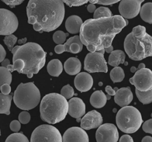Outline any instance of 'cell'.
Instances as JSON below:
<instances>
[{"label":"cell","mask_w":152,"mask_h":142,"mask_svg":"<svg viewBox=\"0 0 152 142\" xmlns=\"http://www.w3.org/2000/svg\"><path fill=\"white\" fill-rule=\"evenodd\" d=\"M128 24V21L119 15L109 18H90L82 24L80 38L90 52L105 49L112 45L116 34Z\"/></svg>","instance_id":"cell-1"},{"label":"cell","mask_w":152,"mask_h":142,"mask_svg":"<svg viewBox=\"0 0 152 142\" xmlns=\"http://www.w3.org/2000/svg\"><path fill=\"white\" fill-rule=\"evenodd\" d=\"M28 23L42 33L55 30L62 24L65 7L61 0H30L26 8Z\"/></svg>","instance_id":"cell-2"},{"label":"cell","mask_w":152,"mask_h":142,"mask_svg":"<svg viewBox=\"0 0 152 142\" xmlns=\"http://www.w3.org/2000/svg\"><path fill=\"white\" fill-rule=\"evenodd\" d=\"M13 54L12 62L21 59L24 64L21 72L31 78L34 74H37L44 66L46 62V53L38 44L28 42L21 46H16L11 50Z\"/></svg>","instance_id":"cell-3"},{"label":"cell","mask_w":152,"mask_h":142,"mask_svg":"<svg viewBox=\"0 0 152 142\" xmlns=\"http://www.w3.org/2000/svg\"><path fill=\"white\" fill-rule=\"evenodd\" d=\"M68 111L67 100L57 93L46 95L40 102V118L43 121L49 124H55L64 120Z\"/></svg>","instance_id":"cell-4"},{"label":"cell","mask_w":152,"mask_h":142,"mask_svg":"<svg viewBox=\"0 0 152 142\" xmlns=\"http://www.w3.org/2000/svg\"><path fill=\"white\" fill-rule=\"evenodd\" d=\"M124 45L126 53L133 60H141L152 56V36L147 33L137 38L131 32L125 37Z\"/></svg>","instance_id":"cell-5"},{"label":"cell","mask_w":152,"mask_h":142,"mask_svg":"<svg viewBox=\"0 0 152 142\" xmlns=\"http://www.w3.org/2000/svg\"><path fill=\"white\" fill-rule=\"evenodd\" d=\"M14 102L23 110H30L35 108L40 102L39 89L33 82L21 83L14 93Z\"/></svg>","instance_id":"cell-6"},{"label":"cell","mask_w":152,"mask_h":142,"mask_svg":"<svg viewBox=\"0 0 152 142\" xmlns=\"http://www.w3.org/2000/svg\"><path fill=\"white\" fill-rule=\"evenodd\" d=\"M116 122L121 131L130 134L135 133L140 128L142 119L140 112L136 108L126 106L117 112Z\"/></svg>","instance_id":"cell-7"},{"label":"cell","mask_w":152,"mask_h":142,"mask_svg":"<svg viewBox=\"0 0 152 142\" xmlns=\"http://www.w3.org/2000/svg\"><path fill=\"white\" fill-rule=\"evenodd\" d=\"M30 142H62V137L56 127L49 124H43L33 130Z\"/></svg>","instance_id":"cell-8"},{"label":"cell","mask_w":152,"mask_h":142,"mask_svg":"<svg viewBox=\"0 0 152 142\" xmlns=\"http://www.w3.org/2000/svg\"><path fill=\"white\" fill-rule=\"evenodd\" d=\"M104 49H103L98 51L88 53L84 59V70L90 73H107L108 68L104 57Z\"/></svg>","instance_id":"cell-9"},{"label":"cell","mask_w":152,"mask_h":142,"mask_svg":"<svg viewBox=\"0 0 152 142\" xmlns=\"http://www.w3.org/2000/svg\"><path fill=\"white\" fill-rule=\"evenodd\" d=\"M18 26L17 16L11 11L0 8V35L8 36L14 33Z\"/></svg>","instance_id":"cell-10"},{"label":"cell","mask_w":152,"mask_h":142,"mask_svg":"<svg viewBox=\"0 0 152 142\" xmlns=\"http://www.w3.org/2000/svg\"><path fill=\"white\" fill-rule=\"evenodd\" d=\"M129 82L135 89L140 92H146L152 89V71L145 68L137 70L133 77L129 79Z\"/></svg>","instance_id":"cell-11"},{"label":"cell","mask_w":152,"mask_h":142,"mask_svg":"<svg viewBox=\"0 0 152 142\" xmlns=\"http://www.w3.org/2000/svg\"><path fill=\"white\" fill-rule=\"evenodd\" d=\"M97 142H117L119 133L116 127L110 123L101 125L96 133Z\"/></svg>","instance_id":"cell-12"},{"label":"cell","mask_w":152,"mask_h":142,"mask_svg":"<svg viewBox=\"0 0 152 142\" xmlns=\"http://www.w3.org/2000/svg\"><path fill=\"white\" fill-rule=\"evenodd\" d=\"M143 0H122L119 5L121 16L124 19H131L138 15Z\"/></svg>","instance_id":"cell-13"},{"label":"cell","mask_w":152,"mask_h":142,"mask_svg":"<svg viewBox=\"0 0 152 142\" xmlns=\"http://www.w3.org/2000/svg\"><path fill=\"white\" fill-rule=\"evenodd\" d=\"M103 122V118L101 114L96 110L88 112L81 119V128L88 130L96 128L101 125Z\"/></svg>","instance_id":"cell-14"},{"label":"cell","mask_w":152,"mask_h":142,"mask_svg":"<svg viewBox=\"0 0 152 142\" xmlns=\"http://www.w3.org/2000/svg\"><path fill=\"white\" fill-rule=\"evenodd\" d=\"M62 142H89V139L84 130L78 127H72L64 133Z\"/></svg>","instance_id":"cell-15"},{"label":"cell","mask_w":152,"mask_h":142,"mask_svg":"<svg viewBox=\"0 0 152 142\" xmlns=\"http://www.w3.org/2000/svg\"><path fill=\"white\" fill-rule=\"evenodd\" d=\"M68 112L70 116L75 118H80L86 113V105L83 101L77 97L69 100Z\"/></svg>","instance_id":"cell-16"},{"label":"cell","mask_w":152,"mask_h":142,"mask_svg":"<svg viewBox=\"0 0 152 142\" xmlns=\"http://www.w3.org/2000/svg\"><path fill=\"white\" fill-rule=\"evenodd\" d=\"M93 79L91 75L87 72H81L74 79V85L81 92L89 91L93 86Z\"/></svg>","instance_id":"cell-17"},{"label":"cell","mask_w":152,"mask_h":142,"mask_svg":"<svg viewBox=\"0 0 152 142\" xmlns=\"http://www.w3.org/2000/svg\"><path fill=\"white\" fill-rule=\"evenodd\" d=\"M133 99V94L129 87H123L116 92L114 101L121 107L128 106Z\"/></svg>","instance_id":"cell-18"},{"label":"cell","mask_w":152,"mask_h":142,"mask_svg":"<svg viewBox=\"0 0 152 142\" xmlns=\"http://www.w3.org/2000/svg\"><path fill=\"white\" fill-rule=\"evenodd\" d=\"M83 23L82 19L78 15H71L65 21V28L69 33L77 34L80 33Z\"/></svg>","instance_id":"cell-19"},{"label":"cell","mask_w":152,"mask_h":142,"mask_svg":"<svg viewBox=\"0 0 152 142\" xmlns=\"http://www.w3.org/2000/svg\"><path fill=\"white\" fill-rule=\"evenodd\" d=\"M64 45L65 48V51L74 54L80 53L83 49V44L79 36L71 37Z\"/></svg>","instance_id":"cell-20"},{"label":"cell","mask_w":152,"mask_h":142,"mask_svg":"<svg viewBox=\"0 0 152 142\" xmlns=\"http://www.w3.org/2000/svg\"><path fill=\"white\" fill-rule=\"evenodd\" d=\"M64 67L66 73L69 75H75L79 73L81 69V63L76 57H69L64 63Z\"/></svg>","instance_id":"cell-21"},{"label":"cell","mask_w":152,"mask_h":142,"mask_svg":"<svg viewBox=\"0 0 152 142\" xmlns=\"http://www.w3.org/2000/svg\"><path fill=\"white\" fill-rule=\"evenodd\" d=\"M107 101L106 95L102 91H96L91 95L90 102L91 105L96 108L103 107Z\"/></svg>","instance_id":"cell-22"},{"label":"cell","mask_w":152,"mask_h":142,"mask_svg":"<svg viewBox=\"0 0 152 142\" xmlns=\"http://www.w3.org/2000/svg\"><path fill=\"white\" fill-rule=\"evenodd\" d=\"M125 60V54L123 51L120 50H113L109 56L108 63L112 66L117 67L120 64H124Z\"/></svg>","instance_id":"cell-23"},{"label":"cell","mask_w":152,"mask_h":142,"mask_svg":"<svg viewBox=\"0 0 152 142\" xmlns=\"http://www.w3.org/2000/svg\"><path fill=\"white\" fill-rule=\"evenodd\" d=\"M63 70V66L61 62L58 59L51 60L47 65V71L48 73L54 77L59 76Z\"/></svg>","instance_id":"cell-24"},{"label":"cell","mask_w":152,"mask_h":142,"mask_svg":"<svg viewBox=\"0 0 152 142\" xmlns=\"http://www.w3.org/2000/svg\"><path fill=\"white\" fill-rule=\"evenodd\" d=\"M12 99V95H4L0 93V114H10V108Z\"/></svg>","instance_id":"cell-25"},{"label":"cell","mask_w":152,"mask_h":142,"mask_svg":"<svg viewBox=\"0 0 152 142\" xmlns=\"http://www.w3.org/2000/svg\"><path fill=\"white\" fill-rule=\"evenodd\" d=\"M140 17L141 19L149 24H152V2L144 4L140 9Z\"/></svg>","instance_id":"cell-26"},{"label":"cell","mask_w":152,"mask_h":142,"mask_svg":"<svg viewBox=\"0 0 152 142\" xmlns=\"http://www.w3.org/2000/svg\"><path fill=\"white\" fill-rule=\"evenodd\" d=\"M124 77V71L123 69L119 66L115 67L110 72V78L113 83L122 82Z\"/></svg>","instance_id":"cell-27"},{"label":"cell","mask_w":152,"mask_h":142,"mask_svg":"<svg viewBox=\"0 0 152 142\" xmlns=\"http://www.w3.org/2000/svg\"><path fill=\"white\" fill-rule=\"evenodd\" d=\"M135 93L139 101L143 104L152 102V89L146 92H140L135 89Z\"/></svg>","instance_id":"cell-28"},{"label":"cell","mask_w":152,"mask_h":142,"mask_svg":"<svg viewBox=\"0 0 152 142\" xmlns=\"http://www.w3.org/2000/svg\"><path fill=\"white\" fill-rule=\"evenodd\" d=\"M12 81L11 73L5 67L0 66V88L5 83L10 85Z\"/></svg>","instance_id":"cell-29"},{"label":"cell","mask_w":152,"mask_h":142,"mask_svg":"<svg viewBox=\"0 0 152 142\" xmlns=\"http://www.w3.org/2000/svg\"><path fill=\"white\" fill-rule=\"evenodd\" d=\"M112 16V12L109 8L104 7H100L94 11L93 18L98 19L101 18H109Z\"/></svg>","instance_id":"cell-30"},{"label":"cell","mask_w":152,"mask_h":142,"mask_svg":"<svg viewBox=\"0 0 152 142\" xmlns=\"http://www.w3.org/2000/svg\"><path fill=\"white\" fill-rule=\"evenodd\" d=\"M5 142H29L27 137L21 133H15L10 134Z\"/></svg>","instance_id":"cell-31"},{"label":"cell","mask_w":152,"mask_h":142,"mask_svg":"<svg viewBox=\"0 0 152 142\" xmlns=\"http://www.w3.org/2000/svg\"><path fill=\"white\" fill-rule=\"evenodd\" d=\"M68 35V34L64 33L62 31H56L53 35V40L58 45L63 44V43H65Z\"/></svg>","instance_id":"cell-32"},{"label":"cell","mask_w":152,"mask_h":142,"mask_svg":"<svg viewBox=\"0 0 152 142\" xmlns=\"http://www.w3.org/2000/svg\"><path fill=\"white\" fill-rule=\"evenodd\" d=\"M17 41V37L12 34L8 36H6L4 38V42L6 44L10 51H11L12 50L14 44L16 43Z\"/></svg>","instance_id":"cell-33"},{"label":"cell","mask_w":152,"mask_h":142,"mask_svg":"<svg viewBox=\"0 0 152 142\" xmlns=\"http://www.w3.org/2000/svg\"><path fill=\"white\" fill-rule=\"evenodd\" d=\"M74 94V91L71 86L69 84L65 85L62 87L61 90V95L64 96L66 99H70L73 96Z\"/></svg>","instance_id":"cell-34"},{"label":"cell","mask_w":152,"mask_h":142,"mask_svg":"<svg viewBox=\"0 0 152 142\" xmlns=\"http://www.w3.org/2000/svg\"><path fill=\"white\" fill-rule=\"evenodd\" d=\"M133 36L137 38L142 37L146 34L145 27L142 25H137L132 28V32Z\"/></svg>","instance_id":"cell-35"},{"label":"cell","mask_w":152,"mask_h":142,"mask_svg":"<svg viewBox=\"0 0 152 142\" xmlns=\"http://www.w3.org/2000/svg\"><path fill=\"white\" fill-rule=\"evenodd\" d=\"M30 115L27 111H22L18 115V120L20 123L26 124L30 121Z\"/></svg>","instance_id":"cell-36"},{"label":"cell","mask_w":152,"mask_h":142,"mask_svg":"<svg viewBox=\"0 0 152 142\" xmlns=\"http://www.w3.org/2000/svg\"><path fill=\"white\" fill-rule=\"evenodd\" d=\"M64 4H66L69 7H78L84 5L88 2V1H62Z\"/></svg>","instance_id":"cell-37"},{"label":"cell","mask_w":152,"mask_h":142,"mask_svg":"<svg viewBox=\"0 0 152 142\" xmlns=\"http://www.w3.org/2000/svg\"><path fill=\"white\" fill-rule=\"evenodd\" d=\"M142 128L145 133L152 134V118L145 121L142 124Z\"/></svg>","instance_id":"cell-38"},{"label":"cell","mask_w":152,"mask_h":142,"mask_svg":"<svg viewBox=\"0 0 152 142\" xmlns=\"http://www.w3.org/2000/svg\"><path fill=\"white\" fill-rule=\"evenodd\" d=\"M10 128L11 131L14 133H17L19 131L21 128V123L18 120H13L11 122L10 124Z\"/></svg>","instance_id":"cell-39"},{"label":"cell","mask_w":152,"mask_h":142,"mask_svg":"<svg viewBox=\"0 0 152 142\" xmlns=\"http://www.w3.org/2000/svg\"><path fill=\"white\" fill-rule=\"evenodd\" d=\"M119 1L117 0V1H88V2L90 4H100V5H113L115 3L118 2Z\"/></svg>","instance_id":"cell-40"},{"label":"cell","mask_w":152,"mask_h":142,"mask_svg":"<svg viewBox=\"0 0 152 142\" xmlns=\"http://www.w3.org/2000/svg\"><path fill=\"white\" fill-rule=\"evenodd\" d=\"M2 2L10 6V8H14L17 5L21 4L24 2L23 0H2Z\"/></svg>","instance_id":"cell-41"},{"label":"cell","mask_w":152,"mask_h":142,"mask_svg":"<svg viewBox=\"0 0 152 142\" xmlns=\"http://www.w3.org/2000/svg\"><path fill=\"white\" fill-rule=\"evenodd\" d=\"M1 93L4 95H9L11 91V88L10 85L7 83L3 84L0 88Z\"/></svg>","instance_id":"cell-42"},{"label":"cell","mask_w":152,"mask_h":142,"mask_svg":"<svg viewBox=\"0 0 152 142\" xmlns=\"http://www.w3.org/2000/svg\"><path fill=\"white\" fill-rule=\"evenodd\" d=\"M119 142H134L132 138L128 134H125L121 136Z\"/></svg>","instance_id":"cell-43"},{"label":"cell","mask_w":152,"mask_h":142,"mask_svg":"<svg viewBox=\"0 0 152 142\" xmlns=\"http://www.w3.org/2000/svg\"><path fill=\"white\" fill-rule=\"evenodd\" d=\"M54 50L57 54H61L65 51V48L64 44H58L55 47Z\"/></svg>","instance_id":"cell-44"},{"label":"cell","mask_w":152,"mask_h":142,"mask_svg":"<svg viewBox=\"0 0 152 142\" xmlns=\"http://www.w3.org/2000/svg\"><path fill=\"white\" fill-rule=\"evenodd\" d=\"M6 51L4 47L0 44V63H1L6 56Z\"/></svg>","instance_id":"cell-45"},{"label":"cell","mask_w":152,"mask_h":142,"mask_svg":"<svg viewBox=\"0 0 152 142\" xmlns=\"http://www.w3.org/2000/svg\"><path fill=\"white\" fill-rule=\"evenodd\" d=\"M105 91L107 92V93L109 95H110V96H115V95L116 93V92L114 91V89L109 85H107L105 87Z\"/></svg>","instance_id":"cell-46"},{"label":"cell","mask_w":152,"mask_h":142,"mask_svg":"<svg viewBox=\"0 0 152 142\" xmlns=\"http://www.w3.org/2000/svg\"><path fill=\"white\" fill-rule=\"evenodd\" d=\"M87 11L90 12V13H93V12H94V11H96V5L94 4H90L87 5Z\"/></svg>","instance_id":"cell-47"},{"label":"cell","mask_w":152,"mask_h":142,"mask_svg":"<svg viewBox=\"0 0 152 142\" xmlns=\"http://www.w3.org/2000/svg\"><path fill=\"white\" fill-rule=\"evenodd\" d=\"M10 64V61L8 59H5L2 62H1V66L7 68L8 65Z\"/></svg>","instance_id":"cell-48"},{"label":"cell","mask_w":152,"mask_h":142,"mask_svg":"<svg viewBox=\"0 0 152 142\" xmlns=\"http://www.w3.org/2000/svg\"><path fill=\"white\" fill-rule=\"evenodd\" d=\"M141 142H152V137L151 136H145L142 139Z\"/></svg>","instance_id":"cell-49"},{"label":"cell","mask_w":152,"mask_h":142,"mask_svg":"<svg viewBox=\"0 0 152 142\" xmlns=\"http://www.w3.org/2000/svg\"><path fill=\"white\" fill-rule=\"evenodd\" d=\"M18 41V43L19 44H24L26 43V41H27V38L26 37H24V38H23L21 39H19L17 40Z\"/></svg>","instance_id":"cell-50"},{"label":"cell","mask_w":152,"mask_h":142,"mask_svg":"<svg viewBox=\"0 0 152 142\" xmlns=\"http://www.w3.org/2000/svg\"><path fill=\"white\" fill-rule=\"evenodd\" d=\"M113 46L111 45V46H109V47L106 48V49H104V51H105L106 53H110L113 51Z\"/></svg>","instance_id":"cell-51"},{"label":"cell","mask_w":152,"mask_h":142,"mask_svg":"<svg viewBox=\"0 0 152 142\" xmlns=\"http://www.w3.org/2000/svg\"><path fill=\"white\" fill-rule=\"evenodd\" d=\"M145 65L144 63H141L140 64H139L138 65V69H145Z\"/></svg>","instance_id":"cell-52"},{"label":"cell","mask_w":152,"mask_h":142,"mask_svg":"<svg viewBox=\"0 0 152 142\" xmlns=\"http://www.w3.org/2000/svg\"><path fill=\"white\" fill-rule=\"evenodd\" d=\"M130 71L132 72V73H135L137 72V68L134 66H132L131 67L130 69Z\"/></svg>","instance_id":"cell-53"},{"label":"cell","mask_w":152,"mask_h":142,"mask_svg":"<svg viewBox=\"0 0 152 142\" xmlns=\"http://www.w3.org/2000/svg\"><path fill=\"white\" fill-rule=\"evenodd\" d=\"M106 98H107V99H109L110 98V95H107V96H106Z\"/></svg>","instance_id":"cell-54"},{"label":"cell","mask_w":152,"mask_h":142,"mask_svg":"<svg viewBox=\"0 0 152 142\" xmlns=\"http://www.w3.org/2000/svg\"><path fill=\"white\" fill-rule=\"evenodd\" d=\"M124 65H125V66H126V65H128V62L125 61V62L124 63Z\"/></svg>","instance_id":"cell-55"},{"label":"cell","mask_w":152,"mask_h":142,"mask_svg":"<svg viewBox=\"0 0 152 142\" xmlns=\"http://www.w3.org/2000/svg\"><path fill=\"white\" fill-rule=\"evenodd\" d=\"M99 86H102L103 85V83H102V82H99Z\"/></svg>","instance_id":"cell-56"},{"label":"cell","mask_w":152,"mask_h":142,"mask_svg":"<svg viewBox=\"0 0 152 142\" xmlns=\"http://www.w3.org/2000/svg\"><path fill=\"white\" fill-rule=\"evenodd\" d=\"M80 121V118H77V122H79Z\"/></svg>","instance_id":"cell-57"},{"label":"cell","mask_w":152,"mask_h":142,"mask_svg":"<svg viewBox=\"0 0 152 142\" xmlns=\"http://www.w3.org/2000/svg\"><path fill=\"white\" fill-rule=\"evenodd\" d=\"M0 136H1V130H0Z\"/></svg>","instance_id":"cell-58"}]
</instances>
